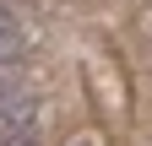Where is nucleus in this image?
<instances>
[{"instance_id": "f257e3e1", "label": "nucleus", "mask_w": 152, "mask_h": 146, "mask_svg": "<svg viewBox=\"0 0 152 146\" xmlns=\"http://www.w3.org/2000/svg\"><path fill=\"white\" fill-rule=\"evenodd\" d=\"M11 135H38V103L27 92L0 98V141H11Z\"/></svg>"}, {"instance_id": "f03ea898", "label": "nucleus", "mask_w": 152, "mask_h": 146, "mask_svg": "<svg viewBox=\"0 0 152 146\" xmlns=\"http://www.w3.org/2000/svg\"><path fill=\"white\" fill-rule=\"evenodd\" d=\"M22 49H27V22L11 6H0V65H16Z\"/></svg>"}, {"instance_id": "7ed1b4c3", "label": "nucleus", "mask_w": 152, "mask_h": 146, "mask_svg": "<svg viewBox=\"0 0 152 146\" xmlns=\"http://www.w3.org/2000/svg\"><path fill=\"white\" fill-rule=\"evenodd\" d=\"M11 92H22V70H16V65H0V98H11Z\"/></svg>"}, {"instance_id": "20e7f679", "label": "nucleus", "mask_w": 152, "mask_h": 146, "mask_svg": "<svg viewBox=\"0 0 152 146\" xmlns=\"http://www.w3.org/2000/svg\"><path fill=\"white\" fill-rule=\"evenodd\" d=\"M0 146H38V135H11V141H0Z\"/></svg>"}, {"instance_id": "39448f33", "label": "nucleus", "mask_w": 152, "mask_h": 146, "mask_svg": "<svg viewBox=\"0 0 152 146\" xmlns=\"http://www.w3.org/2000/svg\"><path fill=\"white\" fill-rule=\"evenodd\" d=\"M65 146H103L98 135H76V141H65Z\"/></svg>"}]
</instances>
